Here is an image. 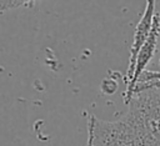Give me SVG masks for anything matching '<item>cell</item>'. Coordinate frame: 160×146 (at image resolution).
I'll use <instances>...</instances> for the list:
<instances>
[{"label": "cell", "mask_w": 160, "mask_h": 146, "mask_svg": "<svg viewBox=\"0 0 160 146\" xmlns=\"http://www.w3.org/2000/svg\"><path fill=\"white\" fill-rule=\"evenodd\" d=\"M95 115L90 114L88 120V141L86 146H92V134H94V122H95Z\"/></svg>", "instance_id": "obj_6"}, {"label": "cell", "mask_w": 160, "mask_h": 146, "mask_svg": "<svg viewBox=\"0 0 160 146\" xmlns=\"http://www.w3.org/2000/svg\"><path fill=\"white\" fill-rule=\"evenodd\" d=\"M155 1L154 0H149L146 1V6L145 10L135 27L134 31V37H132V42L130 46V55H129V65L124 76V82L125 85H128L132 77L134 74V67H135V61L138 57V54L140 51V49L142 47V45L145 44V41L149 37L151 26H152V21L155 17Z\"/></svg>", "instance_id": "obj_3"}, {"label": "cell", "mask_w": 160, "mask_h": 146, "mask_svg": "<svg viewBox=\"0 0 160 146\" xmlns=\"http://www.w3.org/2000/svg\"><path fill=\"white\" fill-rule=\"evenodd\" d=\"M160 36V17L158 15H155L154 21H152V26L149 34L148 40L145 41V44L142 45V47L140 49L136 61H135V67H134V74L130 80V82L126 85V90L124 92V102L125 105H129L132 96H134V90L136 87L138 80L139 77L142 75V72L145 71V67L148 66V64L150 62V60L154 57L156 47H158V40Z\"/></svg>", "instance_id": "obj_2"}, {"label": "cell", "mask_w": 160, "mask_h": 146, "mask_svg": "<svg viewBox=\"0 0 160 146\" xmlns=\"http://www.w3.org/2000/svg\"><path fill=\"white\" fill-rule=\"evenodd\" d=\"M159 65H160V59H159Z\"/></svg>", "instance_id": "obj_8"}, {"label": "cell", "mask_w": 160, "mask_h": 146, "mask_svg": "<svg viewBox=\"0 0 160 146\" xmlns=\"http://www.w3.org/2000/svg\"><path fill=\"white\" fill-rule=\"evenodd\" d=\"M118 120L95 117L92 146H160V90L134 94Z\"/></svg>", "instance_id": "obj_1"}, {"label": "cell", "mask_w": 160, "mask_h": 146, "mask_svg": "<svg viewBox=\"0 0 160 146\" xmlns=\"http://www.w3.org/2000/svg\"><path fill=\"white\" fill-rule=\"evenodd\" d=\"M149 87L160 90V80H154V81L145 82V84H138L136 87H135V90H134V94L140 92V91H142V90H145V89H149Z\"/></svg>", "instance_id": "obj_7"}, {"label": "cell", "mask_w": 160, "mask_h": 146, "mask_svg": "<svg viewBox=\"0 0 160 146\" xmlns=\"http://www.w3.org/2000/svg\"><path fill=\"white\" fill-rule=\"evenodd\" d=\"M32 1H24V0H0V14L11 9H16L20 6H26V5H32L29 4Z\"/></svg>", "instance_id": "obj_4"}, {"label": "cell", "mask_w": 160, "mask_h": 146, "mask_svg": "<svg viewBox=\"0 0 160 146\" xmlns=\"http://www.w3.org/2000/svg\"><path fill=\"white\" fill-rule=\"evenodd\" d=\"M154 80H160V71H144L142 75L139 77L138 84H145Z\"/></svg>", "instance_id": "obj_5"}]
</instances>
